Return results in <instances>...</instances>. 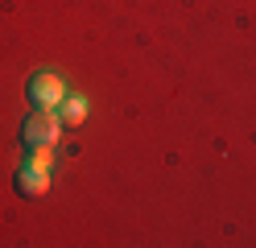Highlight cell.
<instances>
[{"mask_svg":"<svg viewBox=\"0 0 256 248\" xmlns=\"http://www.w3.org/2000/svg\"><path fill=\"white\" fill-rule=\"evenodd\" d=\"M62 95H66V87H62V79L50 75V71H42L29 79V104L34 108H58L62 104Z\"/></svg>","mask_w":256,"mask_h":248,"instance_id":"cell-2","label":"cell"},{"mask_svg":"<svg viewBox=\"0 0 256 248\" xmlns=\"http://www.w3.org/2000/svg\"><path fill=\"white\" fill-rule=\"evenodd\" d=\"M58 120H62V128H78V124L87 120V99H83V95H62Z\"/></svg>","mask_w":256,"mask_h":248,"instance_id":"cell-4","label":"cell"},{"mask_svg":"<svg viewBox=\"0 0 256 248\" xmlns=\"http://www.w3.org/2000/svg\"><path fill=\"white\" fill-rule=\"evenodd\" d=\"M58 132H62V120H58V112L54 108H38V112H29L25 116V124H21V141L25 149H34V145H58Z\"/></svg>","mask_w":256,"mask_h":248,"instance_id":"cell-1","label":"cell"},{"mask_svg":"<svg viewBox=\"0 0 256 248\" xmlns=\"http://www.w3.org/2000/svg\"><path fill=\"white\" fill-rule=\"evenodd\" d=\"M46 190H50V170H46V165L25 161V165H21V174H17V194L38 198V194H46Z\"/></svg>","mask_w":256,"mask_h":248,"instance_id":"cell-3","label":"cell"}]
</instances>
